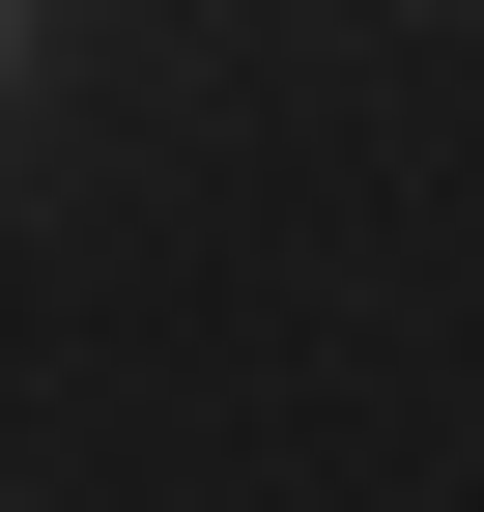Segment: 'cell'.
I'll use <instances>...</instances> for the list:
<instances>
[{"label": "cell", "mask_w": 484, "mask_h": 512, "mask_svg": "<svg viewBox=\"0 0 484 512\" xmlns=\"http://www.w3.org/2000/svg\"><path fill=\"white\" fill-rule=\"evenodd\" d=\"M0 57H29V0H0Z\"/></svg>", "instance_id": "cell-1"}]
</instances>
